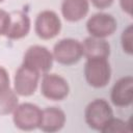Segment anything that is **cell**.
Here are the masks:
<instances>
[{
  "label": "cell",
  "mask_w": 133,
  "mask_h": 133,
  "mask_svg": "<svg viewBox=\"0 0 133 133\" xmlns=\"http://www.w3.org/2000/svg\"><path fill=\"white\" fill-rule=\"evenodd\" d=\"M84 117L89 128L101 132L108 121L113 117V112L106 100L95 99L87 104L84 111Z\"/></svg>",
  "instance_id": "cell-2"
},
{
  "label": "cell",
  "mask_w": 133,
  "mask_h": 133,
  "mask_svg": "<svg viewBox=\"0 0 133 133\" xmlns=\"http://www.w3.org/2000/svg\"><path fill=\"white\" fill-rule=\"evenodd\" d=\"M132 129L130 128V124L121 119V118H114L111 117L108 123L104 126L101 132L103 133H125V132H131Z\"/></svg>",
  "instance_id": "cell-16"
},
{
  "label": "cell",
  "mask_w": 133,
  "mask_h": 133,
  "mask_svg": "<svg viewBox=\"0 0 133 133\" xmlns=\"http://www.w3.org/2000/svg\"><path fill=\"white\" fill-rule=\"evenodd\" d=\"M30 18L27 14L18 10L10 12V25L6 33V37L9 39H20L25 37L30 31Z\"/></svg>",
  "instance_id": "cell-12"
},
{
  "label": "cell",
  "mask_w": 133,
  "mask_h": 133,
  "mask_svg": "<svg viewBox=\"0 0 133 133\" xmlns=\"http://www.w3.org/2000/svg\"><path fill=\"white\" fill-rule=\"evenodd\" d=\"M42 109L32 103H22L12 111V122L22 131H32L39 127L42 121Z\"/></svg>",
  "instance_id": "cell-3"
},
{
  "label": "cell",
  "mask_w": 133,
  "mask_h": 133,
  "mask_svg": "<svg viewBox=\"0 0 133 133\" xmlns=\"http://www.w3.org/2000/svg\"><path fill=\"white\" fill-rule=\"evenodd\" d=\"M53 58L63 65L77 63L83 56L82 43L75 38H62L58 41L53 48Z\"/></svg>",
  "instance_id": "cell-4"
},
{
  "label": "cell",
  "mask_w": 133,
  "mask_h": 133,
  "mask_svg": "<svg viewBox=\"0 0 133 133\" xmlns=\"http://www.w3.org/2000/svg\"><path fill=\"white\" fill-rule=\"evenodd\" d=\"M70 92V86L68 81L57 75L45 73L41 83V94L51 101H62Z\"/></svg>",
  "instance_id": "cell-6"
},
{
  "label": "cell",
  "mask_w": 133,
  "mask_h": 133,
  "mask_svg": "<svg viewBox=\"0 0 133 133\" xmlns=\"http://www.w3.org/2000/svg\"><path fill=\"white\" fill-rule=\"evenodd\" d=\"M39 73L25 64L17 70L14 78V90L18 96L29 97L32 96L38 84Z\"/></svg>",
  "instance_id": "cell-7"
},
{
  "label": "cell",
  "mask_w": 133,
  "mask_h": 133,
  "mask_svg": "<svg viewBox=\"0 0 133 133\" xmlns=\"http://www.w3.org/2000/svg\"><path fill=\"white\" fill-rule=\"evenodd\" d=\"M83 56L86 58H108L110 45L105 38L88 36L82 43Z\"/></svg>",
  "instance_id": "cell-13"
},
{
  "label": "cell",
  "mask_w": 133,
  "mask_h": 133,
  "mask_svg": "<svg viewBox=\"0 0 133 133\" xmlns=\"http://www.w3.org/2000/svg\"><path fill=\"white\" fill-rule=\"evenodd\" d=\"M84 76L88 85L95 88L106 86L111 79V68L107 58H86Z\"/></svg>",
  "instance_id": "cell-1"
},
{
  "label": "cell",
  "mask_w": 133,
  "mask_h": 133,
  "mask_svg": "<svg viewBox=\"0 0 133 133\" xmlns=\"http://www.w3.org/2000/svg\"><path fill=\"white\" fill-rule=\"evenodd\" d=\"M2 1H3V0H0V2H2Z\"/></svg>",
  "instance_id": "cell-22"
},
{
  "label": "cell",
  "mask_w": 133,
  "mask_h": 133,
  "mask_svg": "<svg viewBox=\"0 0 133 133\" xmlns=\"http://www.w3.org/2000/svg\"><path fill=\"white\" fill-rule=\"evenodd\" d=\"M119 5L126 14L129 16L132 15V0H119Z\"/></svg>",
  "instance_id": "cell-21"
},
{
  "label": "cell",
  "mask_w": 133,
  "mask_h": 133,
  "mask_svg": "<svg viewBox=\"0 0 133 133\" xmlns=\"http://www.w3.org/2000/svg\"><path fill=\"white\" fill-rule=\"evenodd\" d=\"M65 119V113L60 108L47 107L42 111V121L38 129L47 133L58 132L63 128Z\"/></svg>",
  "instance_id": "cell-11"
},
{
  "label": "cell",
  "mask_w": 133,
  "mask_h": 133,
  "mask_svg": "<svg viewBox=\"0 0 133 133\" xmlns=\"http://www.w3.org/2000/svg\"><path fill=\"white\" fill-rule=\"evenodd\" d=\"M89 1L96 8H99V9L108 8L113 3V0H89Z\"/></svg>",
  "instance_id": "cell-20"
},
{
  "label": "cell",
  "mask_w": 133,
  "mask_h": 133,
  "mask_svg": "<svg viewBox=\"0 0 133 133\" xmlns=\"http://www.w3.org/2000/svg\"><path fill=\"white\" fill-rule=\"evenodd\" d=\"M53 54L44 46H30L23 57V64L41 73H48L53 65Z\"/></svg>",
  "instance_id": "cell-5"
},
{
  "label": "cell",
  "mask_w": 133,
  "mask_h": 133,
  "mask_svg": "<svg viewBox=\"0 0 133 133\" xmlns=\"http://www.w3.org/2000/svg\"><path fill=\"white\" fill-rule=\"evenodd\" d=\"M110 100L116 107H128L133 101V78L125 76L118 79L112 86Z\"/></svg>",
  "instance_id": "cell-10"
},
{
  "label": "cell",
  "mask_w": 133,
  "mask_h": 133,
  "mask_svg": "<svg viewBox=\"0 0 133 133\" xmlns=\"http://www.w3.org/2000/svg\"><path fill=\"white\" fill-rule=\"evenodd\" d=\"M86 29L90 36L105 38L112 35L117 29V22L113 16L105 12L92 15L86 22Z\"/></svg>",
  "instance_id": "cell-9"
},
{
  "label": "cell",
  "mask_w": 133,
  "mask_h": 133,
  "mask_svg": "<svg viewBox=\"0 0 133 133\" xmlns=\"http://www.w3.org/2000/svg\"><path fill=\"white\" fill-rule=\"evenodd\" d=\"M89 10L88 0H62L61 14L68 22H78L86 17Z\"/></svg>",
  "instance_id": "cell-14"
},
{
  "label": "cell",
  "mask_w": 133,
  "mask_h": 133,
  "mask_svg": "<svg viewBox=\"0 0 133 133\" xmlns=\"http://www.w3.org/2000/svg\"><path fill=\"white\" fill-rule=\"evenodd\" d=\"M121 43H122V48L124 52L131 55L133 53V26L132 24H130L122 32Z\"/></svg>",
  "instance_id": "cell-17"
},
{
  "label": "cell",
  "mask_w": 133,
  "mask_h": 133,
  "mask_svg": "<svg viewBox=\"0 0 133 133\" xmlns=\"http://www.w3.org/2000/svg\"><path fill=\"white\" fill-rule=\"evenodd\" d=\"M18 95L15 90L8 89L0 95V115L11 113L18 106Z\"/></svg>",
  "instance_id": "cell-15"
},
{
  "label": "cell",
  "mask_w": 133,
  "mask_h": 133,
  "mask_svg": "<svg viewBox=\"0 0 133 133\" xmlns=\"http://www.w3.org/2000/svg\"><path fill=\"white\" fill-rule=\"evenodd\" d=\"M61 30V21L58 15L53 10L41 11L34 22V31L42 39H51L58 35Z\"/></svg>",
  "instance_id": "cell-8"
},
{
  "label": "cell",
  "mask_w": 133,
  "mask_h": 133,
  "mask_svg": "<svg viewBox=\"0 0 133 133\" xmlns=\"http://www.w3.org/2000/svg\"><path fill=\"white\" fill-rule=\"evenodd\" d=\"M10 25V14L0 8V35H6Z\"/></svg>",
  "instance_id": "cell-18"
},
{
  "label": "cell",
  "mask_w": 133,
  "mask_h": 133,
  "mask_svg": "<svg viewBox=\"0 0 133 133\" xmlns=\"http://www.w3.org/2000/svg\"><path fill=\"white\" fill-rule=\"evenodd\" d=\"M9 88H10V79L8 72L3 66H0V95L5 92Z\"/></svg>",
  "instance_id": "cell-19"
}]
</instances>
